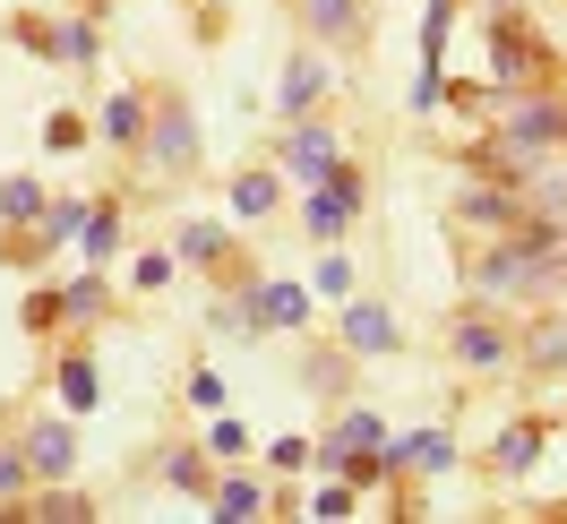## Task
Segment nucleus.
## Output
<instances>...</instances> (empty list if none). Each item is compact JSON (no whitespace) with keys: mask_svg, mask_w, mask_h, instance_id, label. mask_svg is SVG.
<instances>
[{"mask_svg":"<svg viewBox=\"0 0 567 524\" xmlns=\"http://www.w3.org/2000/svg\"><path fill=\"white\" fill-rule=\"evenodd\" d=\"M0 215H9V224L43 215V189H35V181H0Z\"/></svg>","mask_w":567,"mask_h":524,"instance_id":"nucleus-13","label":"nucleus"},{"mask_svg":"<svg viewBox=\"0 0 567 524\" xmlns=\"http://www.w3.org/2000/svg\"><path fill=\"white\" fill-rule=\"evenodd\" d=\"M70 233H86V207H70V198H61V207H43V242L61 249Z\"/></svg>","mask_w":567,"mask_h":524,"instance_id":"nucleus-15","label":"nucleus"},{"mask_svg":"<svg viewBox=\"0 0 567 524\" xmlns=\"http://www.w3.org/2000/svg\"><path fill=\"white\" fill-rule=\"evenodd\" d=\"M181 258H198V267L224 258V233H215V224H189V233H181Z\"/></svg>","mask_w":567,"mask_h":524,"instance_id":"nucleus-19","label":"nucleus"},{"mask_svg":"<svg viewBox=\"0 0 567 524\" xmlns=\"http://www.w3.org/2000/svg\"><path fill=\"white\" fill-rule=\"evenodd\" d=\"M61 310H78V318H95V310H104V284H95V276H78L70 292H61Z\"/></svg>","mask_w":567,"mask_h":524,"instance_id":"nucleus-21","label":"nucleus"},{"mask_svg":"<svg viewBox=\"0 0 567 524\" xmlns=\"http://www.w3.org/2000/svg\"><path fill=\"white\" fill-rule=\"evenodd\" d=\"M18 482H27V455H0V499H18Z\"/></svg>","mask_w":567,"mask_h":524,"instance_id":"nucleus-26","label":"nucleus"},{"mask_svg":"<svg viewBox=\"0 0 567 524\" xmlns=\"http://www.w3.org/2000/svg\"><path fill=\"white\" fill-rule=\"evenodd\" d=\"M292 173L327 181V173H336V138H327V130H301V138H292Z\"/></svg>","mask_w":567,"mask_h":524,"instance_id":"nucleus-6","label":"nucleus"},{"mask_svg":"<svg viewBox=\"0 0 567 524\" xmlns=\"http://www.w3.org/2000/svg\"><path fill=\"white\" fill-rule=\"evenodd\" d=\"M353 207H361V181L336 164V173L319 181V198H310V233H344V224H353Z\"/></svg>","mask_w":567,"mask_h":524,"instance_id":"nucleus-1","label":"nucleus"},{"mask_svg":"<svg viewBox=\"0 0 567 524\" xmlns=\"http://www.w3.org/2000/svg\"><path fill=\"white\" fill-rule=\"evenodd\" d=\"M164 482H181V490H198V482H207V464H198V455H173V464H164Z\"/></svg>","mask_w":567,"mask_h":524,"instance_id":"nucleus-25","label":"nucleus"},{"mask_svg":"<svg viewBox=\"0 0 567 524\" xmlns=\"http://www.w3.org/2000/svg\"><path fill=\"white\" fill-rule=\"evenodd\" d=\"M215 507H224V516H258V482H224Z\"/></svg>","mask_w":567,"mask_h":524,"instance_id":"nucleus-22","label":"nucleus"},{"mask_svg":"<svg viewBox=\"0 0 567 524\" xmlns=\"http://www.w3.org/2000/svg\"><path fill=\"white\" fill-rule=\"evenodd\" d=\"M464 215H473V224H507L516 198H498V189H464Z\"/></svg>","mask_w":567,"mask_h":524,"instance_id":"nucleus-16","label":"nucleus"},{"mask_svg":"<svg viewBox=\"0 0 567 524\" xmlns=\"http://www.w3.org/2000/svg\"><path fill=\"white\" fill-rule=\"evenodd\" d=\"M70 464H78V439L61 421H43L35 439H27V473H70Z\"/></svg>","mask_w":567,"mask_h":524,"instance_id":"nucleus-2","label":"nucleus"},{"mask_svg":"<svg viewBox=\"0 0 567 524\" xmlns=\"http://www.w3.org/2000/svg\"><path fill=\"white\" fill-rule=\"evenodd\" d=\"M310 27L319 35H353V0H310Z\"/></svg>","mask_w":567,"mask_h":524,"instance_id":"nucleus-18","label":"nucleus"},{"mask_svg":"<svg viewBox=\"0 0 567 524\" xmlns=\"http://www.w3.org/2000/svg\"><path fill=\"white\" fill-rule=\"evenodd\" d=\"M533 361H542V370H567V327H533Z\"/></svg>","mask_w":567,"mask_h":524,"instance_id":"nucleus-20","label":"nucleus"},{"mask_svg":"<svg viewBox=\"0 0 567 524\" xmlns=\"http://www.w3.org/2000/svg\"><path fill=\"white\" fill-rule=\"evenodd\" d=\"M498 352H507V345H498V327H482V318H464V327H456V361H473V370H491Z\"/></svg>","mask_w":567,"mask_h":524,"instance_id":"nucleus-7","label":"nucleus"},{"mask_svg":"<svg viewBox=\"0 0 567 524\" xmlns=\"http://www.w3.org/2000/svg\"><path fill=\"white\" fill-rule=\"evenodd\" d=\"M104 138L112 146H138L146 138V104H138V95H112V104H104Z\"/></svg>","mask_w":567,"mask_h":524,"instance_id":"nucleus-4","label":"nucleus"},{"mask_svg":"<svg viewBox=\"0 0 567 524\" xmlns=\"http://www.w3.org/2000/svg\"><path fill=\"white\" fill-rule=\"evenodd\" d=\"M533 70H542V52H533V43L516 35V27H498V78L516 86V78H533Z\"/></svg>","mask_w":567,"mask_h":524,"instance_id":"nucleus-8","label":"nucleus"},{"mask_svg":"<svg viewBox=\"0 0 567 524\" xmlns=\"http://www.w3.org/2000/svg\"><path fill=\"white\" fill-rule=\"evenodd\" d=\"M327 95V61H292V78H284V112H310Z\"/></svg>","mask_w":567,"mask_h":524,"instance_id":"nucleus-5","label":"nucleus"},{"mask_svg":"<svg viewBox=\"0 0 567 524\" xmlns=\"http://www.w3.org/2000/svg\"><path fill=\"white\" fill-rule=\"evenodd\" d=\"M61 395L86 413V404H95V370H86V361H70V370H61Z\"/></svg>","mask_w":567,"mask_h":524,"instance_id":"nucleus-23","label":"nucleus"},{"mask_svg":"<svg viewBox=\"0 0 567 524\" xmlns=\"http://www.w3.org/2000/svg\"><path fill=\"white\" fill-rule=\"evenodd\" d=\"M112 242H121L112 207H86V258H112Z\"/></svg>","mask_w":567,"mask_h":524,"instance_id":"nucleus-17","label":"nucleus"},{"mask_svg":"<svg viewBox=\"0 0 567 524\" xmlns=\"http://www.w3.org/2000/svg\"><path fill=\"white\" fill-rule=\"evenodd\" d=\"M344 336H353V352H388V345H395L388 310H353V318H344Z\"/></svg>","mask_w":567,"mask_h":524,"instance_id":"nucleus-10","label":"nucleus"},{"mask_svg":"<svg viewBox=\"0 0 567 524\" xmlns=\"http://www.w3.org/2000/svg\"><path fill=\"white\" fill-rule=\"evenodd\" d=\"M447 439H439V430H430V439H404V448H388V464H422V473H447Z\"/></svg>","mask_w":567,"mask_h":524,"instance_id":"nucleus-9","label":"nucleus"},{"mask_svg":"<svg viewBox=\"0 0 567 524\" xmlns=\"http://www.w3.org/2000/svg\"><path fill=\"white\" fill-rule=\"evenodd\" d=\"M559 242H567V233H559Z\"/></svg>","mask_w":567,"mask_h":524,"instance_id":"nucleus-27","label":"nucleus"},{"mask_svg":"<svg viewBox=\"0 0 567 524\" xmlns=\"http://www.w3.org/2000/svg\"><path fill=\"white\" fill-rule=\"evenodd\" d=\"M319 292H336V301H344V292H353V267H344V258H319Z\"/></svg>","mask_w":567,"mask_h":524,"instance_id":"nucleus-24","label":"nucleus"},{"mask_svg":"<svg viewBox=\"0 0 567 524\" xmlns=\"http://www.w3.org/2000/svg\"><path fill=\"white\" fill-rule=\"evenodd\" d=\"M233 207H241V215H267V207H276V181H267V173L233 181Z\"/></svg>","mask_w":567,"mask_h":524,"instance_id":"nucleus-14","label":"nucleus"},{"mask_svg":"<svg viewBox=\"0 0 567 524\" xmlns=\"http://www.w3.org/2000/svg\"><path fill=\"white\" fill-rule=\"evenodd\" d=\"M189 155H198V138H189V112L164 104V121H155V164L173 173V164H189Z\"/></svg>","mask_w":567,"mask_h":524,"instance_id":"nucleus-3","label":"nucleus"},{"mask_svg":"<svg viewBox=\"0 0 567 524\" xmlns=\"http://www.w3.org/2000/svg\"><path fill=\"white\" fill-rule=\"evenodd\" d=\"M249 310L267 318V327H301V292H292V284H276V292H249Z\"/></svg>","mask_w":567,"mask_h":524,"instance_id":"nucleus-11","label":"nucleus"},{"mask_svg":"<svg viewBox=\"0 0 567 524\" xmlns=\"http://www.w3.org/2000/svg\"><path fill=\"white\" fill-rule=\"evenodd\" d=\"M533 448H542V421H516V430L498 439V464H507V473H525V464H533Z\"/></svg>","mask_w":567,"mask_h":524,"instance_id":"nucleus-12","label":"nucleus"}]
</instances>
